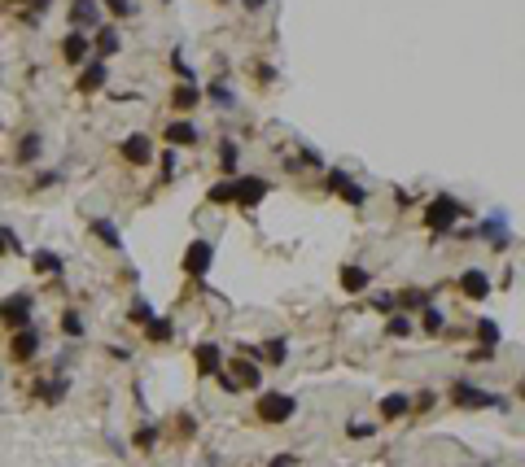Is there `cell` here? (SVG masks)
I'll return each instance as SVG.
<instances>
[{
    "label": "cell",
    "instance_id": "cb8c5ba5",
    "mask_svg": "<svg viewBox=\"0 0 525 467\" xmlns=\"http://www.w3.org/2000/svg\"><path fill=\"white\" fill-rule=\"evenodd\" d=\"M206 96H210V105H215V110H232V105H237V92L228 88V79H215Z\"/></svg>",
    "mask_w": 525,
    "mask_h": 467
},
{
    "label": "cell",
    "instance_id": "7a4b0ae2",
    "mask_svg": "<svg viewBox=\"0 0 525 467\" xmlns=\"http://www.w3.org/2000/svg\"><path fill=\"white\" fill-rule=\"evenodd\" d=\"M254 410H259V420H263V424H289L293 415H298V398L281 393V388H263Z\"/></svg>",
    "mask_w": 525,
    "mask_h": 467
},
{
    "label": "cell",
    "instance_id": "4dcf8cb0",
    "mask_svg": "<svg viewBox=\"0 0 525 467\" xmlns=\"http://www.w3.org/2000/svg\"><path fill=\"white\" fill-rule=\"evenodd\" d=\"M385 332H390V336H407V332H412V319H407V310H398V315H390Z\"/></svg>",
    "mask_w": 525,
    "mask_h": 467
},
{
    "label": "cell",
    "instance_id": "8fae6325",
    "mask_svg": "<svg viewBox=\"0 0 525 467\" xmlns=\"http://www.w3.org/2000/svg\"><path fill=\"white\" fill-rule=\"evenodd\" d=\"M118 153H123L128 166H149V162H154V140H149V136H128Z\"/></svg>",
    "mask_w": 525,
    "mask_h": 467
},
{
    "label": "cell",
    "instance_id": "8992f818",
    "mask_svg": "<svg viewBox=\"0 0 525 467\" xmlns=\"http://www.w3.org/2000/svg\"><path fill=\"white\" fill-rule=\"evenodd\" d=\"M473 231H478V236H486V241H490V249H499V253H504V249L512 245V231H508V214H504V210H495L486 223H478Z\"/></svg>",
    "mask_w": 525,
    "mask_h": 467
},
{
    "label": "cell",
    "instance_id": "5b68a950",
    "mask_svg": "<svg viewBox=\"0 0 525 467\" xmlns=\"http://www.w3.org/2000/svg\"><path fill=\"white\" fill-rule=\"evenodd\" d=\"M31 310H35V297L31 293H9L5 301H0V319H5L9 328H27L31 323Z\"/></svg>",
    "mask_w": 525,
    "mask_h": 467
},
{
    "label": "cell",
    "instance_id": "4316f807",
    "mask_svg": "<svg viewBox=\"0 0 525 467\" xmlns=\"http://www.w3.org/2000/svg\"><path fill=\"white\" fill-rule=\"evenodd\" d=\"M92 44H96V53H101V57H110V53H118V48H123L118 31H110V27H101V31H96V35H92Z\"/></svg>",
    "mask_w": 525,
    "mask_h": 467
},
{
    "label": "cell",
    "instance_id": "d4e9b609",
    "mask_svg": "<svg viewBox=\"0 0 525 467\" xmlns=\"http://www.w3.org/2000/svg\"><path fill=\"white\" fill-rule=\"evenodd\" d=\"M31 263H35L40 275H62V258H57L53 249H35V253H31Z\"/></svg>",
    "mask_w": 525,
    "mask_h": 467
},
{
    "label": "cell",
    "instance_id": "74e56055",
    "mask_svg": "<svg viewBox=\"0 0 525 467\" xmlns=\"http://www.w3.org/2000/svg\"><path fill=\"white\" fill-rule=\"evenodd\" d=\"M106 9H110L114 18H128V13H132V0H106Z\"/></svg>",
    "mask_w": 525,
    "mask_h": 467
},
{
    "label": "cell",
    "instance_id": "4fadbf2b",
    "mask_svg": "<svg viewBox=\"0 0 525 467\" xmlns=\"http://www.w3.org/2000/svg\"><path fill=\"white\" fill-rule=\"evenodd\" d=\"M106 79H110V70H106V62H101V57H96V62H84V74H79V92H84V96L101 92V88H106Z\"/></svg>",
    "mask_w": 525,
    "mask_h": 467
},
{
    "label": "cell",
    "instance_id": "8d00e7d4",
    "mask_svg": "<svg viewBox=\"0 0 525 467\" xmlns=\"http://www.w3.org/2000/svg\"><path fill=\"white\" fill-rule=\"evenodd\" d=\"M210 201H215V205L232 201V184H228V179H223V184H215V188H210Z\"/></svg>",
    "mask_w": 525,
    "mask_h": 467
},
{
    "label": "cell",
    "instance_id": "f546056e",
    "mask_svg": "<svg viewBox=\"0 0 525 467\" xmlns=\"http://www.w3.org/2000/svg\"><path fill=\"white\" fill-rule=\"evenodd\" d=\"M171 332H175L171 319H149V323H145V336H149V341H171Z\"/></svg>",
    "mask_w": 525,
    "mask_h": 467
},
{
    "label": "cell",
    "instance_id": "bcb514c9",
    "mask_svg": "<svg viewBox=\"0 0 525 467\" xmlns=\"http://www.w3.org/2000/svg\"><path fill=\"white\" fill-rule=\"evenodd\" d=\"M267 5V0H245V9H263Z\"/></svg>",
    "mask_w": 525,
    "mask_h": 467
},
{
    "label": "cell",
    "instance_id": "ffe728a7",
    "mask_svg": "<svg viewBox=\"0 0 525 467\" xmlns=\"http://www.w3.org/2000/svg\"><path fill=\"white\" fill-rule=\"evenodd\" d=\"M66 384H70L66 376H53V380H40V384H35V393H40V402H48V406H57V402L66 398Z\"/></svg>",
    "mask_w": 525,
    "mask_h": 467
},
{
    "label": "cell",
    "instance_id": "f6af8a7d",
    "mask_svg": "<svg viewBox=\"0 0 525 467\" xmlns=\"http://www.w3.org/2000/svg\"><path fill=\"white\" fill-rule=\"evenodd\" d=\"M267 467H293V454H276V459H271Z\"/></svg>",
    "mask_w": 525,
    "mask_h": 467
},
{
    "label": "cell",
    "instance_id": "30bf717a",
    "mask_svg": "<svg viewBox=\"0 0 525 467\" xmlns=\"http://www.w3.org/2000/svg\"><path fill=\"white\" fill-rule=\"evenodd\" d=\"M223 371L232 376L237 388H263V371H259V362H249V358H232Z\"/></svg>",
    "mask_w": 525,
    "mask_h": 467
},
{
    "label": "cell",
    "instance_id": "44dd1931",
    "mask_svg": "<svg viewBox=\"0 0 525 467\" xmlns=\"http://www.w3.org/2000/svg\"><path fill=\"white\" fill-rule=\"evenodd\" d=\"M403 415H412V398H407V393L381 398V420H403Z\"/></svg>",
    "mask_w": 525,
    "mask_h": 467
},
{
    "label": "cell",
    "instance_id": "7dc6e473",
    "mask_svg": "<svg viewBox=\"0 0 525 467\" xmlns=\"http://www.w3.org/2000/svg\"><path fill=\"white\" fill-rule=\"evenodd\" d=\"M521 398H525V380H521Z\"/></svg>",
    "mask_w": 525,
    "mask_h": 467
},
{
    "label": "cell",
    "instance_id": "7bdbcfd3",
    "mask_svg": "<svg viewBox=\"0 0 525 467\" xmlns=\"http://www.w3.org/2000/svg\"><path fill=\"white\" fill-rule=\"evenodd\" d=\"M346 432H350V437H372V432H377V428H372V424H350Z\"/></svg>",
    "mask_w": 525,
    "mask_h": 467
},
{
    "label": "cell",
    "instance_id": "d6a6232c",
    "mask_svg": "<svg viewBox=\"0 0 525 467\" xmlns=\"http://www.w3.org/2000/svg\"><path fill=\"white\" fill-rule=\"evenodd\" d=\"M62 332L66 336H84V319L74 315V310H66V315H62Z\"/></svg>",
    "mask_w": 525,
    "mask_h": 467
},
{
    "label": "cell",
    "instance_id": "836d02e7",
    "mask_svg": "<svg viewBox=\"0 0 525 467\" xmlns=\"http://www.w3.org/2000/svg\"><path fill=\"white\" fill-rule=\"evenodd\" d=\"M219 162H223V171H228V175L237 171V144H232V140H223V149H219Z\"/></svg>",
    "mask_w": 525,
    "mask_h": 467
},
{
    "label": "cell",
    "instance_id": "52a82bcc",
    "mask_svg": "<svg viewBox=\"0 0 525 467\" xmlns=\"http://www.w3.org/2000/svg\"><path fill=\"white\" fill-rule=\"evenodd\" d=\"M210 263H215V245H210V241H193V245L184 249V275L202 279V275L210 271Z\"/></svg>",
    "mask_w": 525,
    "mask_h": 467
},
{
    "label": "cell",
    "instance_id": "ac0fdd59",
    "mask_svg": "<svg viewBox=\"0 0 525 467\" xmlns=\"http://www.w3.org/2000/svg\"><path fill=\"white\" fill-rule=\"evenodd\" d=\"M193 105H202V88L197 83H180L171 92V110H180V114H188Z\"/></svg>",
    "mask_w": 525,
    "mask_h": 467
},
{
    "label": "cell",
    "instance_id": "e575fe53",
    "mask_svg": "<svg viewBox=\"0 0 525 467\" xmlns=\"http://www.w3.org/2000/svg\"><path fill=\"white\" fill-rule=\"evenodd\" d=\"M0 253H22V241L13 236L9 227H0Z\"/></svg>",
    "mask_w": 525,
    "mask_h": 467
},
{
    "label": "cell",
    "instance_id": "3957f363",
    "mask_svg": "<svg viewBox=\"0 0 525 467\" xmlns=\"http://www.w3.org/2000/svg\"><path fill=\"white\" fill-rule=\"evenodd\" d=\"M267 192H271V184L263 175H237L232 179V205H241V210H254Z\"/></svg>",
    "mask_w": 525,
    "mask_h": 467
},
{
    "label": "cell",
    "instance_id": "7c38bea8",
    "mask_svg": "<svg viewBox=\"0 0 525 467\" xmlns=\"http://www.w3.org/2000/svg\"><path fill=\"white\" fill-rule=\"evenodd\" d=\"M70 22H74V31H92L96 22H101V5L96 0H70Z\"/></svg>",
    "mask_w": 525,
    "mask_h": 467
},
{
    "label": "cell",
    "instance_id": "6da1fadb",
    "mask_svg": "<svg viewBox=\"0 0 525 467\" xmlns=\"http://www.w3.org/2000/svg\"><path fill=\"white\" fill-rule=\"evenodd\" d=\"M464 214H473V210H464V205L456 201V197H446V192H438L429 205H424V227L429 231H438V236H446Z\"/></svg>",
    "mask_w": 525,
    "mask_h": 467
},
{
    "label": "cell",
    "instance_id": "d590c367",
    "mask_svg": "<svg viewBox=\"0 0 525 467\" xmlns=\"http://www.w3.org/2000/svg\"><path fill=\"white\" fill-rule=\"evenodd\" d=\"M132 323H149L154 319V310H149V301H132V315H128Z\"/></svg>",
    "mask_w": 525,
    "mask_h": 467
},
{
    "label": "cell",
    "instance_id": "277c9868",
    "mask_svg": "<svg viewBox=\"0 0 525 467\" xmlns=\"http://www.w3.org/2000/svg\"><path fill=\"white\" fill-rule=\"evenodd\" d=\"M451 402H456V406H464V410H482V406H508L504 398H495V393H486V388L468 384V380H456V384H451Z\"/></svg>",
    "mask_w": 525,
    "mask_h": 467
},
{
    "label": "cell",
    "instance_id": "9a60e30c",
    "mask_svg": "<svg viewBox=\"0 0 525 467\" xmlns=\"http://www.w3.org/2000/svg\"><path fill=\"white\" fill-rule=\"evenodd\" d=\"M193 358H197V371H202V376H219V371H223V354H219V345H210V341L197 345Z\"/></svg>",
    "mask_w": 525,
    "mask_h": 467
},
{
    "label": "cell",
    "instance_id": "ee69618b",
    "mask_svg": "<svg viewBox=\"0 0 525 467\" xmlns=\"http://www.w3.org/2000/svg\"><path fill=\"white\" fill-rule=\"evenodd\" d=\"M57 179H62V175H57V171H44V175H40V179H35V188H48V184H57Z\"/></svg>",
    "mask_w": 525,
    "mask_h": 467
},
{
    "label": "cell",
    "instance_id": "7402d4cb",
    "mask_svg": "<svg viewBox=\"0 0 525 467\" xmlns=\"http://www.w3.org/2000/svg\"><path fill=\"white\" fill-rule=\"evenodd\" d=\"M254 358H263V362H271V367H281V362L289 358V341H281V336H276V341H263V345L254 350Z\"/></svg>",
    "mask_w": 525,
    "mask_h": 467
},
{
    "label": "cell",
    "instance_id": "603a6c76",
    "mask_svg": "<svg viewBox=\"0 0 525 467\" xmlns=\"http://www.w3.org/2000/svg\"><path fill=\"white\" fill-rule=\"evenodd\" d=\"M368 284H372V275L363 267H341V289L346 293H368Z\"/></svg>",
    "mask_w": 525,
    "mask_h": 467
},
{
    "label": "cell",
    "instance_id": "83f0119b",
    "mask_svg": "<svg viewBox=\"0 0 525 467\" xmlns=\"http://www.w3.org/2000/svg\"><path fill=\"white\" fill-rule=\"evenodd\" d=\"M478 345L499 350V323L495 319H478Z\"/></svg>",
    "mask_w": 525,
    "mask_h": 467
},
{
    "label": "cell",
    "instance_id": "f1b7e54d",
    "mask_svg": "<svg viewBox=\"0 0 525 467\" xmlns=\"http://www.w3.org/2000/svg\"><path fill=\"white\" fill-rule=\"evenodd\" d=\"M420 315H424V332H429V336H438V332L446 328V315H442V310H438V306H424V310H420Z\"/></svg>",
    "mask_w": 525,
    "mask_h": 467
},
{
    "label": "cell",
    "instance_id": "1f68e13d",
    "mask_svg": "<svg viewBox=\"0 0 525 467\" xmlns=\"http://www.w3.org/2000/svg\"><path fill=\"white\" fill-rule=\"evenodd\" d=\"M398 306H403V310H424V306H429V293L412 289V293H403V297H398Z\"/></svg>",
    "mask_w": 525,
    "mask_h": 467
},
{
    "label": "cell",
    "instance_id": "484cf974",
    "mask_svg": "<svg viewBox=\"0 0 525 467\" xmlns=\"http://www.w3.org/2000/svg\"><path fill=\"white\" fill-rule=\"evenodd\" d=\"M88 227H92V231H96V236H101V241H106V249H123V236H118V227H114L110 219H92Z\"/></svg>",
    "mask_w": 525,
    "mask_h": 467
},
{
    "label": "cell",
    "instance_id": "e0dca14e",
    "mask_svg": "<svg viewBox=\"0 0 525 467\" xmlns=\"http://www.w3.org/2000/svg\"><path fill=\"white\" fill-rule=\"evenodd\" d=\"M460 293H464V297H473V301H482V297L490 293V279H486V271L468 267V271L460 275Z\"/></svg>",
    "mask_w": 525,
    "mask_h": 467
},
{
    "label": "cell",
    "instance_id": "b9f144b4",
    "mask_svg": "<svg viewBox=\"0 0 525 467\" xmlns=\"http://www.w3.org/2000/svg\"><path fill=\"white\" fill-rule=\"evenodd\" d=\"M254 79H259V83H271V79H276V70H271V66H263V62H259V66H254Z\"/></svg>",
    "mask_w": 525,
    "mask_h": 467
},
{
    "label": "cell",
    "instance_id": "2e32d148",
    "mask_svg": "<svg viewBox=\"0 0 525 467\" xmlns=\"http://www.w3.org/2000/svg\"><path fill=\"white\" fill-rule=\"evenodd\" d=\"M162 140H166V144H175V149H188V144L202 140V132H197L193 122H184V118H180V122H171L166 132H162Z\"/></svg>",
    "mask_w": 525,
    "mask_h": 467
},
{
    "label": "cell",
    "instance_id": "9c48e42d",
    "mask_svg": "<svg viewBox=\"0 0 525 467\" xmlns=\"http://www.w3.org/2000/svg\"><path fill=\"white\" fill-rule=\"evenodd\" d=\"M40 354V332L27 323V328H13V341H9V358L13 362H31Z\"/></svg>",
    "mask_w": 525,
    "mask_h": 467
},
{
    "label": "cell",
    "instance_id": "5bb4252c",
    "mask_svg": "<svg viewBox=\"0 0 525 467\" xmlns=\"http://www.w3.org/2000/svg\"><path fill=\"white\" fill-rule=\"evenodd\" d=\"M88 44H92V35H84V31H70V35L62 40V57H66L70 66H84V62H88Z\"/></svg>",
    "mask_w": 525,
    "mask_h": 467
},
{
    "label": "cell",
    "instance_id": "60d3db41",
    "mask_svg": "<svg viewBox=\"0 0 525 467\" xmlns=\"http://www.w3.org/2000/svg\"><path fill=\"white\" fill-rule=\"evenodd\" d=\"M154 437H158L154 428H140V432H136V446H140V450H149V446H154Z\"/></svg>",
    "mask_w": 525,
    "mask_h": 467
},
{
    "label": "cell",
    "instance_id": "d6986e66",
    "mask_svg": "<svg viewBox=\"0 0 525 467\" xmlns=\"http://www.w3.org/2000/svg\"><path fill=\"white\" fill-rule=\"evenodd\" d=\"M40 153H44V136H40V132H27V136H22V140H18V149H13V158H18L22 166H27V162H35V158H40Z\"/></svg>",
    "mask_w": 525,
    "mask_h": 467
},
{
    "label": "cell",
    "instance_id": "f35d334b",
    "mask_svg": "<svg viewBox=\"0 0 525 467\" xmlns=\"http://www.w3.org/2000/svg\"><path fill=\"white\" fill-rule=\"evenodd\" d=\"M372 306H377L381 315H390V310H394V297H390V293H372Z\"/></svg>",
    "mask_w": 525,
    "mask_h": 467
},
{
    "label": "cell",
    "instance_id": "ab89813d",
    "mask_svg": "<svg viewBox=\"0 0 525 467\" xmlns=\"http://www.w3.org/2000/svg\"><path fill=\"white\" fill-rule=\"evenodd\" d=\"M495 358V350H486V345H473L468 350V362H490Z\"/></svg>",
    "mask_w": 525,
    "mask_h": 467
},
{
    "label": "cell",
    "instance_id": "ba28073f",
    "mask_svg": "<svg viewBox=\"0 0 525 467\" xmlns=\"http://www.w3.org/2000/svg\"><path fill=\"white\" fill-rule=\"evenodd\" d=\"M324 188H329V192H337V197H346V205H363V201H368V188H359L355 179L346 175V171H329V179H324Z\"/></svg>",
    "mask_w": 525,
    "mask_h": 467
}]
</instances>
